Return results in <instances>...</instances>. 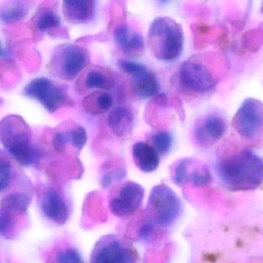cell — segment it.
<instances>
[{
	"mask_svg": "<svg viewBox=\"0 0 263 263\" xmlns=\"http://www.w3.org/2000/svg\"><path fill=\"white\" fill-rule=\"evenodd\" d=\"M148 44L149 50L158 60L163 61L176 60L183 49L182 26L168 17H158L150 26Z\"/></svg>",
	"mask_w": 263,
	"mask_h": 263,
	"instance_id": "obj_4",
	"label": "cell"
},
{
	"mask_svg": "<svg viewBox=\"0 0 263 263\" xmlns=\"http://www.w3.org/2000/svg\"><path fill=\"white\" fill-rule=\"evenodd\" d=\"M133 157L136 166L142 172H153L159 167V153L145 142H138L133 145Z\"/></svg>",
	"mask_w": 263,
	"mask_h": 263,
	"instance_id": "obj_17",
	"label": "cell"
},
{
	"mask_svg": "<svg viewBox=\"0 0 263 263\" xmlns=\"http://www.w3.org/2000/svg\"><path fill=\"white\" fill-rule=\"evenodd\" d=\"M133 113L123 107L114 108L108 117V125L112 132L121 138L129 137L133 126Z\"/></svg>",
	"mask_w": 263,
	"mask_h": 263,
	"instance_id": "obj_18",
	"label": "cell"
},
{
	"mask_svg": "<svg viewBox=\"0 0 263 263\" xmlns=\"http://www.w3.org/2000/svg\"><path fill=\"white\" fill-rule=\"evenodd\" d=\"M32 132L20 116L9 115L0 121V142L9 154L23 166L38 162L40 153L31 142Z\"/></svg>",
	"mask_w": 263,
	"mask_h": 263,
	"instance_id": "obj_3",
	"label": "cell"
},
{
	"mask_svg": "<svg viewBox=\"0 0 263 263\" xmlns=\"http://www.w3.org/2000/svg\"><path fill=\"white\" fill-rule=\"evenodd\" d=\"M30 6L28 2L8 1L0 5V21L5 24L17 23L26 17Z\"/></svg>",
	"mask_w": 263,
	"mask_h": 263,
	"instance_id": "obj_20",
	"label": "cell"
},
{
	"mask_svg": "<svg viewBox=\"0 0 263 263\" xmlns=\"http://www.w3.org/2000/svg\"><path fill=\"white\" fill-rule=\"evenodd\" d=\"M159 228L156 222L148 216L138 222L136 228V238L143 242H151L156 237Z\"/></svg>",
	"mask_w": 263,
	"mask_h": 263,
	"instance_id": "obj_26",
	"label": "cell"
},
{
	"mask_svg": "<svg viewBox=\"0 0 263 263\" xmlns=\"http://www.w3.org/2000/svg\"><path fill=\"white\" fill-rule=\"evenodd\" d=\"M114 104V99L108 93L94 92L83 100L84 109L89 114H100L109 111Z\"/></svg>",
	"mask_w": 263,
	"mask_h": 263,
	"instance_id": "obj_22",
	"label": "cell"
},
{
	"mask_svg": "<svg viewBox=\"0 0 263 263\" xmlns=\"http://www.w3.org/2000/svg\"><path fill=\"white\" fill-rule=\"evenodd\" d=\"M196 37H199V43H208L211 37L216 35L215 28L210 27L206 25L199 24L196 26Z\"/></svg>",
	"mask_w": 263,
	"mask_h": 263,
	"instance_id": "obj_31",
	"label": "cell"
},
{
	"mask_svg": "<svg viewBox=\"0 0 263 263\" xmlns=\"http://www.w3.org/2000/svg\"><path fill=\"white\" fill-rule=\"evenodd\" d=\"M23 94L40 102L50 113L55 112L72 102L63 88L46 77H39L29 82L25 86Z\"/></svg>",
	"mask_w": 263,
	"mask_h": 263,
	"instance_id": "obj_9",
	"label": "cell"
},
{
	"mask_svg": "<svg viewBox=\"0 0 263 263\" xmlns=\"http://www.w3.org/2000/svg\"><path fill=\"white\" fill-rule=\"evenodd\" d=\"M114 37L117 44L125 54L138 56L144 50V40L139 32H132L130 28L125 24L117 26L114 29Z\"/></svg>",
	"mask_w": 263,
	"mask_h": 263,
	"instance_id": "obj_16",
	"label": "cell"
},
{
	"mask_svg": "<svg viewBox=\"0 0 263 263\" xmlns=\"http://www.w3.org/2000/svg\"><path fill=\"white\" fill-rule=\"evenodd\" d=\"M52 263H84L81 253L75 247L66 245L60 247L54 252Z\"/></svg>",
	"mask_w": 263,
	"mask_h": 263,
	"instance_id": "obj_25",
	"label": "cell"
},
{
	"mask_svg": "<svg viewBox=\"0 0 263 263\" xmlns=\"http://www.w3.org/2000/svg\"><path fill=\"white\" fill-rule=\"evenodd\" d=\"M216 164L220 180L232 189H252L263 183V159L241 142L226 144Z\"/></svg>",
	"mask_w": 263,
	"mask_h": 263,
	"instance_id": "obj_1",
	"label": "cell"
},
{
	"mask_svg": "<svg viewBox=\"0 0 263 263\" xmlns=\"http://www.w3.org/2000/svg\"><path fill=\"white\" fill-rule=\"evenodd\" d=\"M227 129L224 117L217 114L207 115L195 129V137L202 147H210L219 142Z\"/></svg>",
	"mask_w": 263,
	"mask_h": 263,
	"instance_id": "obj_13",
	"label": "cell"
},
{
	"mask_svg": "<svg viewBox=\"0 0 263 263\" xmlns=\"http://www.w3.org/2000/svg\"><path fill=\"white\" fill-rule=\"evenodd\" d=\"M240 142L248 148H263V103L249 98L241 105L232 122Z\"/></svg>",
	"mask_w": 263,
	"mask_h": 263,
	"instance_id": "obj_5",
	"label": "cell"
},
{
	"mask_svg": "<svg viewBox=\"0 0 263 263\" xmlns=\"http://www.w3.org/2000/svg\"><path fill=\"white\" fill-rule=\"evenodd\" d=\"M182 202L179 196L165 184L153 188L148 201V216L159 228L172 226L182 213Z\"/></svg>",
	"mask_w": 263,
	"mask_h": 263,
	"instance_id": "obj_6",
	"label": "cell"
},
{
	"mask_svg": "<svg viewBox=\"0 0 263 263\" xmlns=\"http://www.w3.org/2000/svg\"><path fill=\"white\" fill-rule=\"evenodd\" d=\"M153 148L159 154H165L171 149L173 145V136L166 131H159L155 133L152 137Z\"/></svg>",
	"mask_w": 263,
	"mask_h": 263,
	"instance_id": "obj_28",
	"label": "cell"
},
{
	"mask_svg": "<svg viewBox=\"0 0 263 263\" xmlns=\"http://www.w3.org/2000/svg\"><path fill=\"white\" fill-rule=\"evenodd\" d=\"M137 255L133 245L124 238L108 235L96 243L90 263H136Z\"/></svg>",
	"mask_w": 263,
	"mask_h": 263,
	"instance_id": "obj_8",
	"label": "cell"
},
{
	"mask_svg": "<svg viewBox=\"0 0 263 263\" xmlns=\"http://www.w3.org/2000/svg\"><path fill=\"white\" fill-rule=\"evenodd\" d=\"M22 216L6 208H0V236L12 239L18 228V217Z\"/></svg>",
	"mask_w": 263,
	"mask_h": 263,
	"instance_id": "obj_24",
	"label": "cell"
},
{
	"mask_svg": "<svg viewBox=\"0 0 263 263\" xmlns=\"http://www.w3.org/2000/svg\"><path fill=\"white\" fill-rule=\"evenodd\" d=\"M39 204L45 217L53 223L63 225L69 219V203L57 188L49 185L41 188L39 191Z\"/></svg>",
	"mask_w": 263,
	"mask_h": 263,
	"instance_id": "obj_11",
	"label": "cell"
},
{
	"mask_svg": "<svg viewBox=\"0 0 263 263\" xmlns=\"http://www.w3.org/2000/svg\"><path fill=\"white\" fill-rule=\"evenodd\" d=\"M136 93L141 98L148 99L156 95L159 90L157 79L148 68L133 77Z\"/></svg>",
	"mask_w": 263,
	"mask_h": 263,
	"instance_id": "obj_21",
	"label": "cell"
},
{
	"mask_svg": "<svg viewBox=\"0 0 263 263\" xmlns=\"http://www.w3.org/2000/svg\"><path fill=\"white\" fill-rule=\"evenodd\" d=\"M69 137H70L71 145L76 149L80 151L86 145L87 134L84 128L78 126L69 131Z\"/></svg>",
	"mask_w": 263,
	"mask_h": 263,
	"instance_id": "obj_30",
	"label": "cell"
},
{
	"mask_svg": "<svg viewBox=\"0 0 263 263\" xmlns=\"http://www.w3.org/2000/svg\"><path fill=\"white\" fill-rule=\"evenodd\" d=\"M13 177V167L10 160L0 154V193L9 188Z\"/></svg>",
	"mask_w": 263,
	"mask_h": 263,
	"instance_id": "obj_27",
	"label": "cell"
},
{
	"mask_svg": "<svg viewBox=\"0 0 263 263\" xmlns=\"http://www.w3.org/2000/svg\"><path fill=\"white\" fill-rule=\"evenodd\" d=\"M65 18L75 24L87 23L93 20L95 15V2L90 0H72L63 3Z\"/></svg>",
	"mask_w": 263,
	"mask_h": 263,
	"instance_id": "obj_15",
	"label": "cell"
},
{
	"mask_svg": "<svg viewBox=\"0 0 263 263\" xmlns=\"http://www.w3.org/2000/svg\"><path fill=\"white\" fill-rule=\"evenodd\" d=\"M261 12H262L263 13V3H262V8H261Z\"/></svg>",
	"mask_w": 263,
	"mask_h": 263,
	"instance_id": "obj_32",
	"label": "cell"
},
{
	"mask_svg": "<svg viewBox=\"0 0 263 263\" xmlns=\"http://www.w3.org/2000/svg\"><path fill=\"white\" fill-rule=\"evenodd\" d=\"M0 52H1V42H0Z\"/></svg>",
	"mask_w": 263,
	"mask_h": 263,
	"instance_id": "obj_33",
	"label": "cell"
},
{
	"mask_svg": "<svg viewBox=\"0 0 263 263\" xmlns=\"http://www.w3.org/2000/svg\"><path fill=\"white\" fill-rule=\"evenodd\" d=\"M89 63V54L83 46L66 44L60 46L52 57L51 69L54 75L63 80L77 77Z\"/></svg>",
	"mask_w": 263,
	"mask_h": 263,
	"instance_id": "obj_7",
	"label": "cell"
},
{
	"mask_svg": "<svg viewBox=\"0 0 263 263\" xmlns=\"http://www.w3.org/2000/svg\"><path fill=\"white\" fill-rule=\"evenodd\" d=\"M242 45L247 50H256L263 44V24L250 30L242 37Z\"/></svg>",
	"mask_w": 263,
	"mask_h": 263,
	"instance_id": "obj_29",
	"label": "cell"
},
{
	"mask_svg": "<svg viewBox=\"0 0 263 263\" xmlns=\"http://www.w3.org/2000/svg\"><path fill=\"white\" fill-rule=\"evenodd\" d=\"M31 203L29 195L22 191H15L6 195L1 201V207L18 214H26Z\"/></svg>",
	"mask_w": 263,
	"mask_h": 263,
	"instance_id": "obj_23",
	"label": "cell"
},
{
	"mask_svg": "<svg viewBox=\"0 0 263 263\" xmlns=\"http://www.w3.org/2000/svg\"><path fill=\"white\" fill-rule=\"evenodd\" d=\"M32 27L35 33L52 32L60 27V15L57 11L49 6L40 8L32 20Z\"/></svg>",
	"mask_w": 263,
	"mask_h": 263,
	"instance_id": "obj_19",
	"label": "cell"
},
{
	"mask_svg": "<svg viewBox=\"0 0 263 263\" xmlns=\"http://www.w3.org/2000/svg\"><path fill=\"white\" fill-rule=\"evenodd\" d=\"M230 69L228 59L218 52H208L186 60L180 66V84L190 92L204 94L211 92Z\"/></svg>",
	"mask_w": 263,
	"mask_h": 263,
	"instance_id": "obj_2",
	"label": "cell"
},
{
	"mask_svg": "<svg viewBox=\"0 0 263 263\" xmlns=\"http://www.w3.org/2000/svg\"><path fill=\"white\" fill-rule=\"evenodd\" d=\"M144 188L134 182H126L114 190L109 201V208L119 218L130 216L142 206Z\"/></svg>",
	"mask_w": 263,
	"mask_h": 263,
	"instance_id": "obj_10",
	"label": "cell"
},
{
	"mask_svg": "<svg viewBox=\"0 0 263 263\" xmlns=\"http://www.w3.org/2000/svg\"><path fill=\"white\" fill-rule=\"evenodd\" d=\"M173 180L179 185H202L210 180L208 168L192 159H182L175 165Z\"/></svg>",
	"mask_w": 263,
	"mask_h": 263,
	"instance_id": "obj_12",
	"label": "cell"
},
{
	"mask_svg": "<svg viewBox=\"0 0 263 263\" xmlns=\"http://www.w3.org/2000/svg\"><path fill=\"white\" fill-rule=\"evenodd\" d=\"M114 85L112 73L107 68L92 66L88 68L79 79L77 87L83 91L89 90H110Z\"/></svg>",
	"mask_w": 263,
	"mask_h": 263,
	"instance_id": "obj_14",
	"label": "cell"
}]
</instances>
